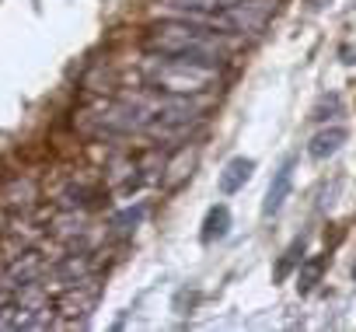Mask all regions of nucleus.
<instances>
[{
    "label": "nucleus",
    "instance_id": "f257e3e1",
    "mask_svg": "<svg viewBox=\"0 0 356 332\" xmlns=\"http://www.w3.org/2000/svg\"><path fill=\"white\" fill-rule=\"evenodd\" d=\"M147 49L157 56H175V60H189V63H203V67H220L224 60V42L200 22H164L154 25L147 32Z\"/></svg>",
    "mask_w": 356,
    "mask_h": 332
},
{
    "label": "nucleus",
    "instance_id": "f03ea898",
    "mask_svg": "<svg viewBox=\"0 0 356 332\" xmlns=\"http://www.w3.org/2000/svg\"><path fill=\"white\" fill-rule=\"evenodd\" d=\"M147 81L154 91L164 95H203L217 84V67H203V63H189V60H175V56H161L147 63Z\"/></svg>",
    "mask_w": 356,
    "mask_h": 332
},
{
    "label": "nucleus",
    "instance_id": "7ed1b4c3",
    "mask_svg": "<svg viewBox=\"0 0 356 332\" xmlns=\"http://www.w3.org/2000/svg\"><path fill=\"white\" fill-rule=\"evenodd\" d=\"M290 189H293V161H283L280 172L273 175L269 189H266V200H262V217H276L283 210V203L290 200Z\"/></svg>",
    "mask_w": 356,
    "mask_h": 332
},
{
    "label": "nucleus",
    "instance_id": "20e7f679",
    "mask_svg": "<svg viewBox=\"0 0 356 332\" xmlns=\"http://www.w3.org/2000/svg\"><path fill=\"white\" fill-rule=\"evenodd\" d=\"M252 172H255V161L252 157H231L227 164H224V172H220V193L224 196H234V193H241L245 189V182L252 179Z\"/></svg>",
    "mask_w": 356,
    "mask_h": 332
},
{
    "label": "nucleus",
    "instance_id": "39448f33",
    "mask_svg": "<svg viewBox=\"0 0 356 332\" xmlns=\"http://www.w3.org/2000/svg\"><path fill=\"white\" fill-rule=\"evenodd\" d=\"M98 283H91V280H77V283H70V290H67V297H63V311L67 315H88L95 304H98Z\"/></svg>",
    "mask_w": 356,
    "mask_h": 332
},
{
    "label": "nucleus",
    "instance_id": "423d86ee",
    "mask_svg": "<svg viewBox=\"0 0 356 332\" xmlns=\"http://www.w3.org/2000/svg\"><path fill=\"white\" fill-rule=\"evenodd\" d=\"M346 140H349V133H346L342 126H328V129H321V133H314V136H311L307 154H311L314 161H325V157H332Z\"/></svg>",
    "mask_w": 356,
    "mask_h": 332
},
{
    "label": "nucleus",
    "instance_id": "0eeeda50",
    "mask_svg": "<svg viewBox=\"0 0 356 332\" xmlns=\"http://www.w3.org/2000/svg\"><path fill=\"white\" fill-rule=\"evenodd\" d=\"M328 266V255H307L297 262V294H311L321 283V273Z\"/></svg>",
    "mask_w": 356,
    "mask_h": 332
},
{
    "label": "nucleus",
    "instance_id": "6e6552de",
    "mask_svg": "<svg viewBox=\"0 0 356 332\" xmlns=\"http://www.w3.org/2000/svg\"><path fill=\"white\" fill-rule=\"evenodd\" d=\"M231 235V210L220 203V207H210L207 221H203V242L213 245V242H224Z\"/></svg>",
    "mask_w": 356,
    "mask_h": 332
},
{
    "label": "nucleus",
    "instance_id": "1a4fd4ad",
    "mask_svg": "<svg viewBox=\"0 0 356 332\" xmlns=\"http://www.w3.org/2000/svg\"><path fill=\"white\" fill-rule=\"evenodd\" d=\"M300 255H304V238H293V242L286 245V252L280 255V262L273 266V283H283V280H286V276L297 269Z\"/></svg>",
    "mask_w": 356,
    "mask_h": 332
},
{
    "label": "nucleus",
    "instance_id": "9d476101",
    "mask_svg": "<svg viewBox=\"0 0 356 332\" xmlns=\"http://www.w3.org/2000/svg\"><path fill=\"white\" fill-rule=\"evenodd\" d=\"M353 276H356V266H353Z\"/></svg>",
    "mask_w": 356,
    "mask_h": 332
},
{
    "label": "nucleus",
    "instance_id": "9b49d317",
    "mask_svg": "<svg viewBox=\"0 0 356 332\" xmlns=\"http://www.w3.org/2000/svg\"><path fill=\"white\" fill-rule=\"evenodd\" d=\"M353 4H356V0H353Z\"/></svg>",
    "mask_w": 356,
    "mask_h": 332
}]
</instances>
